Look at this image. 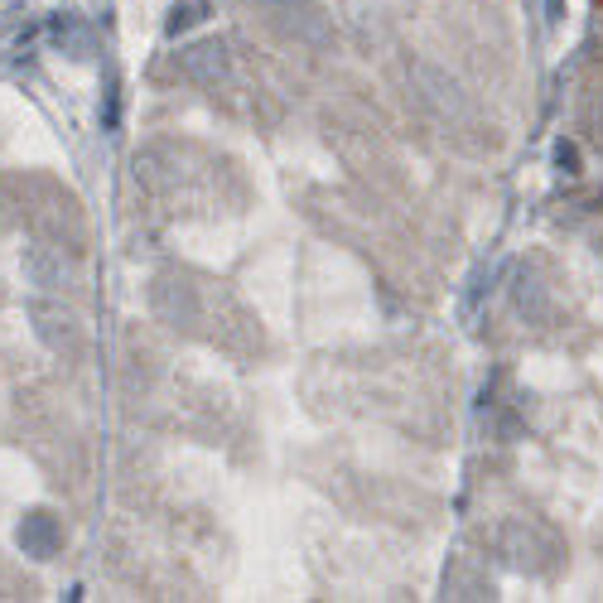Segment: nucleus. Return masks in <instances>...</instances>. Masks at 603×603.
<instances>
[{
  "mask_svg": "<svg viewBox=\"0 0 603 603\" xmlns=\"http://www.w3.org/2000/svg\"><path fill=\"white\" fill-rule=\"evenodd\" d=\"M15 541H20V550H25V555H34V560H49V555L63 546V526H58L54 512L34 507V512H25V517H20V526H15Z\"/></svg>",
  "mask_w": 603,
  "mask_h": 603,
  "instance_id": "nucleus-1",
  "label": "nucleus"
},
{
  "mask_svg": "<svg viewBox=\"0 0 603 603\" xmlns=\"http://www.w3.org/2000/svg\"><path fill=\"white\" fill-rule=\"evenodd\" d=\"M54 39H58V44H63V49H68L73 58H87V49H92V34H87V29H78L73 20H58V25H54Z\"/></svg>",
  "mask_w": 603,
  "mask_h": 603,
  "instance_id": "nucleus-2",
  "label": "nucleus"
},
{
  "mask_svg": "<svg viewBox=\"0 0 603 603\" xmlns=\"http://www.w3.org/2000/svg\"><path fill=\"white\" fill-rule=\"evenodd\" d=\"M203 10H208V0H184V5H174V20H169V34H179V29H189L203 20Z\"/></svg>",
  "mask_w": 603,
  "mask_h": 603,
  "instance_id": "nucleus-3",
  "label": "nucleus"
},
{
  "mask_svg": "<svg viewBox=\"0 0 603 603\" xmlns=\"http://www.w3.org/2000/svg\"><path fill=\"white\" fill-rule=\"evenodd\" d=\"M555 160H560L565 174H579V150L570 145V140H560V145H555Z\"/></svg>",
  "mask_w": 603,
  "mask_h": 603,
  "instance_id": "nucleus-4",
  "label": "nucleus"
},
{
  "mask_svg": "<svg viewBox=\"0 0 603 603\" xmlns=\"http://www.w3.org/2000/svg\"><path fill=\"white\" fill-rule=\"evenodd\" d=\"M546 10H550V20H560V15H565V0H546Z\"/></svg>",
  "mask_w": 603,
  "mask_h": 603,
  "instance_id": "nucleus-5",
  "label": "nucleus"
}]
</instances>
